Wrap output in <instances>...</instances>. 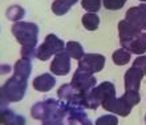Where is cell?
I'll return each instance as SVG.
<instances>
[{
    "label": "cell",
    "instance_id": "obj_1",
    "mask_svg": "<svg viewBox=\"0 0 146 125\" xmlns=\"http://www.w3.org/2000/svg\"><path fill=\"white\" fill-rule=\"evenodd\" d=\"M115 97V86L110 81H104L96 85L93 89L84 93V108L96 110L106 100Z\"/></svg>",
    "mask_w": 146,
    "mask_h": 125
},
{
    "label": "cell",
    "instance_id": "obj_2",
    "mask_svg": "<svg viewBox=\"0 0 146 125\" xmlns=\"http://www.w3.org/2000/svg\"><path fill=\"white\" fill-rule=\"evenodd\" d=\"M12 33L21 47H36L38 41V27L35 23L17 21L12 25Z\"/></svg>",
    "mask_w": 146,
    "mask_h": 125
},
{
    "label": "cell",
    "instance_id": "obj_3",
    "mask_svg": "<svg viewBox=\"0 0 146 125\" xmlns=\"http://www.w3.org/2000/svg\"><path fill=\"white\" fill-rule=\"evenodd\" d=\"M28 88V80L19 78L17 76H12L4 82L3 86H0V92L9 102H17L23 100L24 94Z\"/></svg>",
    "mask_w": 146,
    "mask_h": 125
},
{
    "label": "cell",
    "instance_id": "obj_4",
    "mask_svg": "<svg viewBox=\"0 0 146 125\" xmlns=\"http://www.w3.org/2000/svg\"><path fill=\"white\" fill-rule=\"evenodd\" d=\"M64 49H65L64 41L54 33H50V35H46L45 40L36 48V59L46 61L50 59V56L57 55L58 52H62Z\"/></svg>",
    "mask_w": 146,
    "mask_h": 125
},
{
    "label": "cell",
    "instance_id": "obj_5",
    "mask_svg": "<svg viewBox=\"0 0 146 125\" xmlns=\"http://www.w3.org/2000/svg\"><path fill=\"white\" fill-rule=\"evenodd\" d=\"M70 85H72L77 92L86 93V92H89V90L93 89V88L97 85V80L92 73L85 72V70L77 68V69L74 70V73H73Z\"/></svg>",
    "mask_w": 146,
    "mask_h": 125
},
{
    "label": "cell",
    "instance_id": "obj_6",
    "mask_svg": "<svg viewBox=\"0 0 146 125\" xmlns=\"http://www.w3.org/2000/svg\"><path fill=\"white\" fill-rule=\"evenodd\" d=\"M58 106H60V101L54 100V98H48V100H44V101H38L32 106L31 116L35 120L44 121L57 110Z\"/></svg>",
    "mask_w": 146,
    "mask_h": 125
},
{
    "label": "cell",
    "instance_id": "obj_7",
    "mask_svg": "<svg viewBox=\"0 0 146 125\" xmlns=\"http://www.w3.org/2000/svg\"><path fill=\"white\" fill-rule=\"evenodd\" d=\"M105 62H106L105 56L100 55V53H85L78 60V68L93 74L104 69Z\"/></svg>",
    "mask_w": 146,
    "mask_h": 125
},
{
    "label": "cell",
    "instance_id": "obj_8",
    "mask_svg": "<svg viewBox=\"0 0 146 125\" xmlns=\"http://www.w3.org/2000/svg\"><path fill=\"white\" fill-rule=\"evenodd\" d=\"M101 106H102L105 110L110 112V113L115 114V116H122V117L129 116L131 109H133V105H131L123 96L109 98V100H106Z\"/></svg>",
    "mask_w": 146,
    "mask_h": 125
},
{
    "label": "cell",
    "instance_id": "obj_9",
    "mask_svg": "<svg viewBox=\"0 0 146 125\" xmlns=\"http://www.w3.org/2000/svg\"><path fill=\"white\" fill-rule=\"evenodd\" d=\"M125 20L138 28L139 31H146V3L129 8L125 15Z\"/></svg>",
    "mask_w": 146,
    "mask_h": 125
},
{
    "label": "cell",
    "instance_id": "obj_10",
    "mask_svg": "<svg viewBox=\"0 0 146 125\" xmlns=\"http://www.w3.org/2000/svg\"><path fill=\"white\" fill-rule=\"evenodd\" d=\"M50 73L56 76H66L70 72V57L65 52H58L57 55H54L53 60L50 61Z\"/></svg>",
    "mask_w": 146,
    "mask_h": 125
},
{
    "label": "cell",
    "instance_id": "obj_11",
    "mask_svg": "<svg viewBox=\"0 0 146 125\" xmlns=\"http://www.w3.org/2000/svg\"><path fill=\"white\" fill-rule=\"evenodd\" d=\"M121 48H125L126 51L134 55H143L146 52V32H139L138 35L133 37L131 40L126 41V43L121 44Z\"/></svg>",
    "mask_w": 146,
    "mask_h": 125
},
{
    "label": "cell",
    "instance_id": "obj_12",
    "mask_svg": "<svg viewBox=\"0 0 146 125\" xmlns=\"http://www.w3.org/2000/svg\"><path fill=\"white\" fill-rule=\"evenodd\" d=\"M143 78V73L138 68L131 66L126 70V73L123 76V85H125V90H138L141 81Z\"/></svg>",
    "mask_w": 146,
    "mask_h": 125
},
{
    "label": "cell",
    "instance_id": "obj_13",
    "mask_svg": "<svg viewBox=\"0 0 146 125\" xmlns=\"http://www.w3.org/2000/svg\"><path fill=\"white\" fill-rule=\"evenodd\" d=\"M33 89L37 92H49L56 85V77L52 73H42L33 78Z\"/></svg>",
    "mask_w": 146,
    "mask_h": 125
},
{
    "label": "cell",
    "instance_id": "obj_14",
    "mask_svg": "<svg viewBox=\"0 0 146 125\" xmlns=\"http://www.w3.org/2000/svg\"><path fill=\"white\" fill-rule=\"evenodd\" d=\"M139 32H142V31H139L138 28H135L133 24H130L125 19L121 20L118 23V37H119V43L121 44L126 43V41L131 40L133 37H135Z\"/></svg>",
    "mask_w": 146,
    "mask_h": 125
},
{
    "label": "cell",
    "instance_id": "obj_15",
    "mask_svg": "<svg viewBox=\"0 0 146 125\" xmlns=\"http://www.w3.org/2000/svg\"><path fill=\"white\" fill-rule=\"evenodd\" d=\"M32 72V62L31 60L27 59H21L17 60L15 62V66H13V74L17 76L19 78H23V80H28L29 76H31Z\"/></svg>",
    "mask_w": 146,
    "mask_h": 125
},
{
    "label": "cell",
    "instance_id": "obj_16",
    "mask_svg": "<svg viewBox=\"0 0 146 125\" xmlns=\"http://www.w3.org/2000/svg\"><path fill=\"white\" fill-rule=\"evenodd\" d=\"M78 0H54L52 3V12L56 16H62L68 13L69 9L77 3Z\"/></svg>",
    "mask_w": 146,
    "mask_h": 125
},
{
    "label": "cell",
    "instance_id": "obj_17",
    "mask_svg": "<svg viewBox=\"0 0 146 125\" xmlns=\"http://www.w3.org/2000/svg\"><path fill=\"white\" fill-rule=\"evenodd\" d=\"M65 52L69 55L70 59L74 60H80L85 55L84 48L78 41H68L65 44Z\"/></svg>",
    "mask_w": 146,
    "mask_h": 125
},
{
    "label": "cell",
    "instance_id": "obj_18",
    "mask_svg": "<svg viewBox=\"0 0 146 125\" xmlns=\"http://www.w3.org/2000/svg\"><path fill=\"white\" fill-rule=\"evenodd\" d=\"M5 16H7L8 20H11V21H21L23 17L25 16V9H24L21 5H17V4H13L11 7L7 8V11H5Z\"/></svg>",
    "mask_w": 146,
    "mask_h": 125
},
{
    "label": "cell",
    "instance_id": "obj_19",
    "mask_svg": "<svg viewBox=\"0 0 146 125\" xmlns=\"http://www.w3.org/2000/svg\"><path fill=\"white\" fill-rule=\"evenodd\" d=\"M81 23L88 31H96L98 25H100V17L97 13H93V12H86L82 19H81Z\"/></svg>",
    "mask_w": 146,
    "mask_h": 125
},
{
    "label": "cell",
    "instance_id": "obj_20",
    "mask_svg": "<svg viewBox=\"0 0 146 125\" xmlns=\"http://www.w3.org/2000/svg\"><path fill=\"white\" fill-rule=\"evenodd\" d=\"M130 59H131V53L129 51H126L125 48H119V49L113 52V55H111L113 62L118 66L127 64V62L130 61Z\"/></svg>",
    "mask_w": 146,
    "mask_h": 125
},
{
    "label": "cell",
    "instance_id": "obj_21",
    "mask_svg": "<svg viewBox=\"0 0 146 125\" xmlns=\"http://www.w3.org/2000/svg\"><path fill=\"white\" fill-rule=\"evenodd\" d=\"M8 104H9V101L0 92V124H4L7 120H9L15 114L11 109H8Z\"/></svg>",
    "mask_w": 146,
    "mask_h": 125
},
{
    "label": "cell",
    "instance_id": "obj_22",
    "mask_svg": "<svg viewBox=\"0 0 146 125\" xmlns=\"http://www.w3.org/2000/svg\"><path fill=\"white\" fill-rule=\"evenodd\" d=\"M77 93V90L73 88L70 84H64L58 88L57 90V96L61 101H68L70 97H73L74 94Z\"/></svg>",
    "mask_w": 146,
    "mask_h": 125
},
{
    "label": "cell",
    "instance_id": "obj_23",
    "mask_svg": "<svg viewBox=\"0 0 146 125\" xmlns=\"http://www.w3.org/2000/svg\"><path fill=\"white\" fill-rule=\"evenodd\" d=\"M81 7L86 12L97 13L102 7V0H81Z\"/></svg>",
    "mask_w": 146,
    "mask_h": 125
},
{
    "label": "cell",
    "instance_id": "obj_24",
    "mask_svg": "<svg viewBox=\"0 0 146 125\" xmlns=\"http://www.w3.org/2000/svg\"><path fill=\"white\" fill-rule=\"evenodd\" d=\"M94 125H118V117L113 113L104 114L97 118Z\"/></svg>",
    "mask_w": 146,
    "mask_h": 125
},
{
    "label": "cell",
    "instance_id": "obj_25",
    "mask_svg": "<svg viewBox=\"0 0 146 125\" xmlns=\"http://www.w3.org/2000/svg\"><path fill=\"white\" fill-rule=\"evenodd\" d=\"M126 0H102V5L104 8L109 11H118L125 5Z\"/></svg>",
    "mask_w": 146,
    "mask_h": 125
},
{
    "label": "cell",
    "instance_id": "obj_26",
    "mask_svg": "<svg viewBox=\"0 0 146 125\" xmlns=\"http://www.w3.org/2000/svg\"><path fill=\"white\" fill-rule=\"evenodd\" d=\"M20 53H21L23 59H27L32 61V59L36 57V47H21Z\"/></svg>",
    "mask_w": 146,
    "mask_h": 125
},
{
    "label": "cell",
    "instance_id": "obj_27",
    "mask_svg": "<svg viewBox=\"0 0 146 125\" xmlns=\"http://www.w3.org/2000/svg\"><path fill=\"white\" fill-rule=\"evenodd\" d=\"M133 66L138 68L143 73V76H146V56L145 55L138 56V57L134 60V62H133Z\"/></svg>",
    "mask_w": 146,
    "mask_h": 125
},
{
    "label": "cell",
    "instance_id": "obj_28",
    "mask_svg": "<svg viewBox=\"0 0 146 125\" xmlns=\"http://www.w3.org/2000/svg\"><path fill=\"white\" fill-rule=\"evenodd\" d=\"M25 117L21 116V114H13L9 120L4 122L3 125H25Z\"/></svg>",
    "mask_w": 146,
    "mask_h": 125
},
{
    "label": "cell",
    "instance_id": "obj_29",
    "mask_svg": "<svg viewBox=\"0 0 146 125\" xmlns=\"http://www.w3.org/2000/svg\"><path fill=\"white\" fill-rule=\"evenodd\" d=\"M9 72H11V66L8 65V64H0V76L7 74Z\"/></svg>",
    "mask_w": 146,
    "mask_h": 125
},
{
    "label": "cell",
    "instance_id": "obj_30",
    "mask_svg": "<svg viewBox=\"0 0 146 125\" xmlns=\"http://www.w3.org/2000/svg\"><path fill=\"white\" fill-rule=\"evenodd\" d=\"M80 125H93V122L89 120V117H86V118H84V120L80 122Z\"/></svg>",
    "mask_w": 146,
    "mask_h": 125
},
{
    "label": "cell",
    "instance_id": "obj_31",
    "mask_svg": "<svg viewBox=\"0 0 146 125\" xmlns=\"http://www.w3.org/2000/svg\"><path fill=\"white\" fill-rule=\"evenodd\" d=\"M139 1H142V3H146V0H139Z\"/></svg>",
    "mask_w": 146,
    "mask_h": 125
},
{
    "label": "cell",
    "instance_id": "obj_32",
    "mask_svg": "<svg viewBox=\"0 0 146 125\" xmlns=\"http://www.w3.org/2000/svg\"><path fill=\"white\" fill-rule=\"evenodd\" d=\"M145 124H146V116H145Z\"/></svg>",
    "mask_w": 146,
    "mask_h": 125
}]
</instances>
